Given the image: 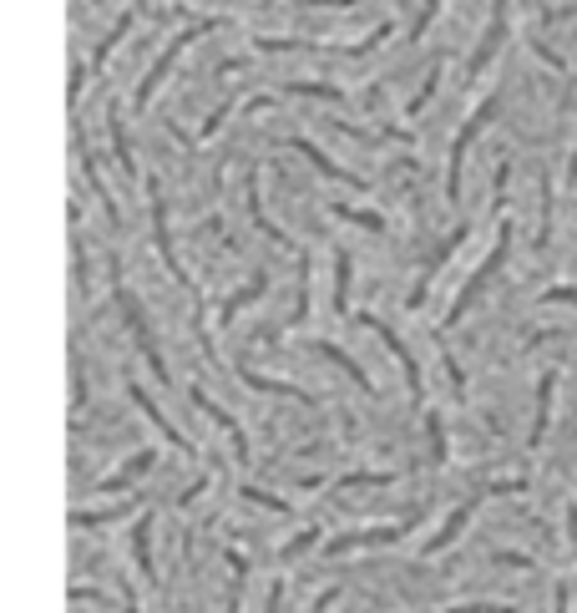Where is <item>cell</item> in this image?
Wrapping results in <instances>:
<instances>
[{
    "instance_id": "cell-1",
    "label": "cell",
    "mask_w": 577,
    "mask_h": 613,
    "mask_svg": "<svg viewBox=\"0 0 577 613\" xmlns=\"http://www.w3.org/2000/svg\"><path fill=\"white\" fill-rule=\"evenodd\" d=\"M218 26H223V21H198V26H188V31H178V36L168 41V51H162V56L152 61V71L142 76V87H137V97H132V107H137V112H142V107H152V97H157V87H162V76H168V71L178 66V56H183V51H188L193 41H203L208 31H218Z\"/></svg>"
},
{
    "instance_id": "cell-2",
    "label": "cell",
    "mask_w": 577,
    "mask_h": 613,
    "mask_svg": "<svg viewBox=\"0 0 577 613\" xmlns=\"http://www.w3.org/2000/svg\"><path fill=\"white\" fill-rule=\"evenodd\" d=\"M507 249H512V223H502V228H497V244H491L486 264H481V269H476V274L466 279V289L456 294V304H451V315H446V325H461V320H466V310H471V304L481 299V289H486L491 279H497V269L507 264Z\"/></svg>"
},
{
    "instance_id": "cell-3",
    "label": "cell",
    "mask_w": 577,
    "mask_h": 613,
    "mask_svg": "<svg viewBox=\"0 0 577 613\" xmlns=\"http://www.w3.org/2000/svg\"><path fill=\"white\" fill-rule=\"evenodd\" d=\"M517 492H527V482H481V487H476V492H471V497H466V502L451 512V517H446V527L431 538V548H426V553H446V548L461 538V527L476 517V507H481L486 497H517Z\"/></svg>"
},
{
    "instance_id": "cell-4",
    "label": "cell",
    "mask_w": 577,
    "mask_h": 613,
    "mask_svg": "<svg viewBox=\"0 0 577 613\" xmlns=\"http://www.w3.org/2000/svg\"><path fill=\"white\" fill-rule=\"evenodd\" d=\"M497 107H502V97H486V102L466 117V127L456 132V142H451V163H446V198H451V203H461V168H466V152H471L476 132H486V122L497 117Z\"/></svg>"
},
{
    "instance_id": "cell-5",
    "label": "cell",
    "mask_w": 577,
    "mask_h": 613,
    "mask_svg": "<svg viewBox=\"0 0 577 613\" xmlns=\"http://www.w3.org/2000/svg\"><path fill=\"white\" fill-rule=\"evenodd\" d=\"M117 310H122V320H127V330H132V340H137V350H142V360L162 375V380H168V365H162V350L152 345V330H147V320H142V310H137V299H132V289L122 284V274H117Z\"/></svg>"
},
{
    "instance_id": "cell-6",
    "label": "cell",
    "mask_w": 577,
    "mask_h": 613,
    "mask_svg": "<svg viewBox=\"0 0 577 613\" xmlns=\"http://www.w3.org/2000/svg\"><path fill=\"white\" fill-rule=\"evenodd\" d=\"M147 198H152V244H157L162 264H168V274H173L183 289H193L188 269H183V264H178V254H173V234H168V203H162V188H157V183H147Z\"/></svg>"
},
{
    "instance_id": "cell-7",
    "label": "cell",
    "mask_w": 577,
    "mask_h": 613,
    "mask_svg": "<svg viewBox=\"0 0 577 613\" xmlns=\"http://www.w3.org/2000/svg\"><path fill=\"white\" fill-rule=\"evenodd\" d=\"M360 325H365V330H375V335L385 340V350H390V355L400 360V370H405V386H410V396H416V406H421V401H426V380H421V365L410 360L405 340H400V335H395V330H390L385 320H375V315H360Z\"/></svg>"
},
{
    "instance_id": "cell-8",
    "label": "cell",
    "mask_w": 577,
    "mask_h": 613,
    "mask_svg": "<svg viewBox=\"0 0 577 613\" xmlns=\"http://www.w3.org/2000/svg\"><path fill=\"white\" fill-rule=\"evenodd\" d=\"M466 234H471V228L461 223V228H451V239H446V244H436V254H431V264L421 269V279H416V289H410V294H405V304H410V310H421V304H426V294H431V284H436V274H441V269L451 264V254H456V249L466 244Z\"/></svg>"
},
{
    "instance_id": "cell-9",
    "label": "cell",
    "mask_w": 577,
    "mask_h": 613,
    "mask_svg": "<svg viewBox=\"0 0 577 613\" xmlns=\"http://www.w3.org/2000/svg\"><path fill=\"white\" fill-rule=\"evenodd\" d=\"M410 527H416V517L400 522V527H375V532H350V538H329V543H324V553H329V558H340V553H355V548H385V543H400Z\"/></svg>"
},
{
    "instance_id": "cell-10",
    "label": "cell",
    "mask_w": 577,
    "mask_h": 613,
    "mask_svg": "<svg viewBox=\"0 0 577 613\" xmlns=\"http://www.w3.org/2000/svg\"><path fill=\"white\" fill-rule=\"evenodd\" d=\"M507 6H512V0H497V6H491V26H486V36L476 41V51H471V66H466L471 76H481V71H486V61L502 51V41H507Z\"/></svg>"
},
{
    "instance_id": "cell-11",
    "label": "cell",
    "mask_w": 577,
    "mask_h": 613,
    "mask_svg": "<svg viewBox=\"0 0 577 613\" xmlns=\"http://www.w3.org/2000/svg\"><path fill=\"white\" fill-rule=\"evenodd\" d=\"M193 406H198V411H203L213 426H223V431H228V441H233V451H238V462L249 467V436H243V426H238V421H233V416H228L218 401H208V396H203V386H193Z\"/></svg>"
},
{
    "instance_id": "cell-12",
    "label": "cell",
    "mask_w": 577,
    "mask_h": 613,
    "mask_svg": "<svg viewBox=\"0 0 577 613\" xmlns=\"http://www.w3.org/2000/svg\"><path fill=\"white\" fill-rule=\"evenodd\" d=\"M289 147L299 152V158H309V163H314V173H324L329 183H350V188H360V193H365V178H355V173H345V168H340L335 158H324V152H319V147H314L309 137H294Z\"/></svg>"
},
{
    "instance_id": "cell-13",
    "label": "cell",
    "mask_w": 577,
    "mask_h": 613,
    "mask_svg": "<svg viewBox=\"0 0 577 613\" xmlns=\"http://www.w3.org/2000/svg\"><path fill=\"white\" fill-rule=\"evenodd\" d=\"M132 406H142V416H147V421H152L162 436H168V446H178L183 456H198V446H188V436H183V431H178L168 416H162V406H152V401H147V391H142V386H132Z\"/></svg>"
},
{
    "instance_id": "cell-14",
    "label": "cell",
    "mask_w": 577,
    "mask_h": 613,
    "mask_svg": "<svg viewBox=\"0 0 577 613\" xmlns=\"http://www.w3.org/2000/svg\"><path fill=\"white\" fill-rule=\"evenodd\" d=\"M309 350H314V355H319V360H329V365H340V370H345V375H350V380H355V386H360V391H365V396H375V380H370V375H365V365H355V360H350V355H345V350H340V345H329V340H314V345H309Z\"/></svg>"
},
{
    "instance_id": "cell-15",
    "label": "cell",
    "mask_w": 577,
    "mask_h": 613,
    "mask_svg": "<svg viewBox=\"0 0 577 613\" xmlns=\"http://www.w3.org/2000/svg\"><path fill=\"white\" fill-rule=\"evenodd\" d=\"M264 289H269V274H254L243 289H233L228 299H223V310H218V325H233L238 320V310L243 304H254V299H264Z\"/></svg>"
},
{
    "instance_id": "cell-16",
    "label": "cell",
    "mask_w": 577,
    "mask_h": 613,
    "mask_svg": "<svg viewBox=\"0 0 577 613\" xmlns=\"http://www.w3.org/2000/svg\"><path fill=\"white\" fill-rule=\"evenodd\" d=\"M238 380L249 391H264V396H284V401H294V406H314V396L309 391H299V386H284V380H264V375H254V370H238Z\"/></svg>"
},
{
    "instance_id": "cell-17",
    "label": "cell",
    "mask_w": 577,
    "mask_h": 613,
    "mask_svg": "<svg viewBox=\"0 0 577 613\" xmlns=\"http://www.w3.org/2000/svg\"><path fill=\"white\" fill-rule=\"evenodd\" d=\"M249 218H254V228L264 239H274V244H289V234L279 223H269V213H264V198H259V173H249Z\"/></svg>"
},
{
    "instance_id": "cell-18",
    "label": "cell",
    "mask_w": 577,
    "mask_h": 613,
    "mask_svg": "<svg viewBox=\"0 0 577 613\" xmlns=\"http://www.w3.org/2000/svg\"><path fill=\"white\" fill-rule=\"evenodd\" d=\"M147 467H152V451H137V456H132L127 467H117L112 477H102V482H97L92 492H122V487H132V482H137V477H142Z\"/></svg>"
},
{
    "instance_id": "cell-19",
    "label": "cell",
    "mask_w": 577,
    "mask_h": 613,
    "mask_svg": "<svg viewBox=\"0 0 577 613\" xmlns=\"http://www.w3.org/2000/svg\"><path fill=\"white\" fill-rule=\"evenodd\" d=\"M76 152H81V173L92 178V188H97V198H102L107 218H112V223H122V208H117V198L107 193V183H102V173H97V158H92V152H87V142H76Z\"/></svg>"
},
{
    "instance_id": "cell-20",
    "label": "cell",
    "mask_w": 577,
    "mask_h": 613,
    "mask_svg": "<svg viewBox=\"0 0 577 613\" xmlns=\"http://www.w3.org/2000/svg\"><path fill=\"white\" fill-rule=\"evenodd\" d=\"M132 16H137V11H122V21H117V26H112V31L97 41V51H92V66H87V71H102V66L112 61V51H117V46H122V36L132 31Z\"/></svg>"
},
{
    "instance_id": "cell-21",
    "label": "cell",
    "mask_w": 577,
    "mask_h": 613,
    "mask_svg": "<svg viewBox=\"0 0 577 613\" xmlns=\"http://www.w3.org/2000/svg\"><path fill=\"white\" fill-rule=\"evenodd\" d=\"M132 553H137V568L147 578H157V568H152V512H142L137 527H132Z\"/></svg>"
},
{
    "instance_id": "cell-22",
    "label": "cell",
    "mask_w": 577,
    "mask_h": 613,
    "mask_svg": "<svg viewBox=\"0 0 577 613\" xmlns=\"http://www.w3.org/2000/svg\"><path fill=\"white\" fill-rule=\"evenodd\" d=\"M107 127H112V152H117L122 173H132V178H137V163H132V142H127V132H122V107H117V102L107 107Z\"/></svg>"
},
{
    "instance_id": "cell-23",
    "label": "cell",
    "mask_w": 577,
    "mask_h": 613,
    "mask_svg": "<svg viewBox=\"0 0 577 613\" xmlns=\"http://www.w3.org/2000/svg\"><path fill=\"white\" fill-rule=\"evenodd\" d=\"M552 391H557V375L547 370V375H542V386H537V421H532V446H542V436H547V421H552Z\"/></svg>"
},
{
    "instance_id": "cell-24",
    "label": "cell",
    "mask_w": 577,
    "mask_h": 613,
    "mask_svg": "<svg viewBox=\"0 0 577 613\" xmlns=\"http://www.w3.org/2000/svg\"><path fill=\"white\" fill-rule=\"evenodd\" d=\"M314 284V264H309V254H299V299H294V315H289V325H304L309 320V289Z\"/></svg>"
},
{
    "instance_id": "cell-25",
    "label": "cell",
    "mask_w": 577,
    "mask_h": 613,
    "mask_svg": "<svg viewBox=\"0 0 577 613\" xmlns=\"http://www.w3.org/2000/svg\"><path fill=\"white\" fill-rule=\"evenodd\" d=\"M284 97H314V102H345L340 87L329 82H284Z\"/></svg>"
},
{
    "instance_id": "cell-26",
    "label": "cell",
    "mask_w": 577,
    "mask_h": 613,
    "mask_svg": "<svg viewBox=\"0 0 577 613\" xmlns=\"http://www.w3.org/2000/svg\"><path fill=\"white\" fill-rule=\"evenodd\" d=\"M552 213H557V203H552V178L542 173V223H537V249H547V244H552Z\"/></svg>"
},
{
    "instance_id": "cell-27",
    "label": "cell",
    "mask_w": 577,
    "mask_h": 613,
    "mask_svg": "<svg viewBox=\"0 0 577 613\" xmlns=\"http://www.w3.org/2000/svg\"><path fill=\"white\" fill-rule=\"evenodd\" d=\"M223 558H228V568H233V588H228V608H223V613H238V603H243V578H249V563H243L233 548H228Z\"/></svg>"
},
{
    "instance_id": "cell-28",
    "label": "cell",
    "mask_w": 577,
    "mask_h": 613,
    "mask_svg": "<svg viewBox=\"0 0 577 613\" xmlns=\"http://www.w3.org/2000/svg\"><path fill=\"white\" fill-rule=\"evenodd\" d=\"M335 310L350 315V254L335 259Z\"/></svg>"
},
{
    "instance_id": "cell-29",
    "label": "cell",
    "mask_w": 577,
    "mask_h": 613,
    "mask_svg": "<svg viewBox=\"0 0 577 613\" xmlns=\"http://www.w3.org/2000/svg\"><path fill=\"white\" fill-rule=\"evenodd\" d=\"M329 213H340V218H350V223L370 228V234H385V218H380V213H370V208H345V203H335Z\"/></svg>"
},
{
    "instance_id": "cell-30",
    "label": "cell",
    "mask_w": 577,
    "mask_h": 613,
    "mask_svg": "<svg viewBox=\"0 0 577 613\" xmlns=\"http://www.w3.org/2000/svg\"><path fill=\"white\" fill-rule=\"evenodd\" d=\"M122 512H132V502H122V507H107V512H71V527H102V522H117Z\"/></svg>"
},
{
    "instance_id": "cell-31",
    "label": "cell",
    "mask_w": 577,
    "mask_h": 613,
    "mask_svg": "<svg viewBox=\"0 0 577 613\" xmlns=\"http://www.w3.org/2000/svg\"><path fill=\"white\" fill-rule=\"evenodd\" d=\"M426 436H431V456H436V462H446L451 446H446V426H441V416H426Z\"/></svg>"
},
{
    "instance_id": "cell-32",
    "label": "cell",
    "mask_w": 577,
    "mask_h": 613,
    "mask_svg": "<svg viewBox=\"0 0 577 613\" xmlns=\"http://www.w3.org/2000/svg\"><path fill=\"white\" fill-rule=\"evenodd\" d=\"M441 16V0H426V6L416 11V21H410V41H421L426 31H431V21Z\"/></svg>"
},
{
    "instance_id": "cell-33",
    "label": "cell",
    "mask_w": 577,
    "mask_h": 613,
    "mask_svg": "<svg viewBox=\"0 0 577 613\" xmlns=\"http://www.w3.org/2000/svg\"><path fill=\"white\" fill-rule=\"evenodd\" d=\"M314 538H319V527H304L299 538H289V543L279 548V563H294V558H299V553H304V548H309Z\"/></svg>"
},
{
    "instance_id": "cell-34",
    "label": "cell",
    "mask_w": 577,
    "mask_h": 613,
    "mask_svg": "<svg viewBox=\"0 0 577 613\" xmlns=\"http://www.w3.org/2000/svg\"><path fill=\"white\" fill-rule=\"evenodd\" d=\"M249 502H259V507H269V512H289V502L284 497H269V492H259V487H238Z\"/></svg>"
},
{
    "instance_id": "cell-35",
    "label": "cell",
    "mask_w": 577,
    "mask_h": 613,
    "mask_svg": "<svg viewBox=\"0 0 577 613\" xmlns=\"http://www.w3.org/2000/svg\"><path fill=\"white\" fill-rule=\"evenodd\" d=\"M436 82H441V66H431V76H426V87L416 92V102H410V112H421L431 97H436Z\"/></svg>"
},
{
    "instance_id": "cell-36",
    "label": "cell",
    "mask_w": 577,
    "mask_h": 613,
    "mask_svg": "<svg viewBox=\"0 0 577 613\" xmlns=\"http://www.w3.org/2000/svg\"><path fill=\"white\" fill-rule=\"evenodd\" d=\"M228 112H233V97H228V102H223V107H213V117H208V122H203V137H213V132H218V127H223V122H228Z\"/></svg>"
},
{
    "instance_id": "cell-37",
    "label": "cell",
    "mask_w": 577,
    "mask_h": 613,
    "mask_svg": "<svg viewBox=\"0 0 577 613\" xmlns=\"http://www.w3.org/2000/svg\"><path fill=\"white\" fill-rule=\"evenodd\" d=\"M446 613H517V608H491V603H466V608H446Z\"/></svg>"
},
{
    "instance_id": "cell-38",
    "label": "cell",
    "mask_w": 577,
    "mask_h": 613,
    "mask_svg": "<svg viewBox=\"0 0 577 613\" xmlns=\"http://www.w3.org/2000/svg\"><path fill=\"white\" fill-rule=\"evenodd\" d=\"M203 487H208V477H198V482H193V487H188V492H183V497H178V502H183V507H193V502H198V497H203Z\"/></svg>"
},
{
    "instance_id": "cell-39",
    "label": "cell",
    "mask_w": 577,
    "mask_h": 613,
    "mask_svg": "<svg viewBox=\"0 0 577 613\" xmlns=\"http://www.w3.org/2000/svg\"><path fill=\"white\" fill-rule=\"evenodd\" d=\"M567 538H572V548H577V507H567Z\"/></svg>"
},
{
    "instance_id": "cell-40",
    "label": "cell",
    "mask_w": 577,
    "mask_h": 613,
    "mask_svg": "<svg viewBox=\"0 0 577 613\" xmlns=\"http://www.w3.org/2000/svg\"><path fill=\"white\" fill-rule=\"evenodd\" d=\"M552 603H557L552 613H567V588H557V593H552Z\"/></svg>"
},
{
    "instance_id": "cell-41",
    "label": "cell",
    "mask_w": 577,
    "mask_h": 613,
    "mask_svg": "<svg viewBox=\"0 0 577 613\" xmlns=\"http://www.w3.org/2000/svg\"><path fill=\"white\" fill-rule=\"evenodd\" d=\"M567 183H577V152H572V163H567Z\"/></svg>"
},
{
    "instance_id": "cell-42",
    "label": "cell",
    "mask_w": 577,
    "mask_h": 613,
    "mask_svg": "<svg viewBox=\"0 0 577 613\" xmlns=\"http://www.w3.org/2000/svg\"><path fill=\"white\" fill-rule=\"evenodd\" d=\"M132 11H147V0H132Z\"/></svg>"
},
{
    "instance_id": "cell-43",
    "label": "cell",
    "mask_w": 577,
    "mask_h": 613,
    "mask_svg": "<svg viewBox=\"0 0 577 613\" xmlns=\"http://www.w3.org/2000/svg\"><path fill=\"white\" fill-rule=\"evenodd\" d=\"M127 613H137V603H132V593H127Z\"/></svg>"
}]
</instances>
